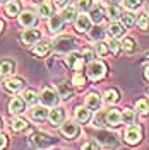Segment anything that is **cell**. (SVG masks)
Returning <instances> with one entry per match:
<instances>
[{"label": "cell", "instance_id": "1", "mask_svg": "<svg viewBox=\"0 0 149 150\" xmlns=\"http://www.w3.org/2000/svg\"><path fill=\"white\" fill-rule=\"evenodd\" d=\"M53 143H55V138L50 137V135H47V133H36V135L31 137V140H29V145H31L33 150H47V149H50Z\"/></svg>", "mask_w": 149, "mask_h": 150}, {"label": "cell", "instance_id": "2", "mask_svg": "<svg viewBox=\"0 0 149 150\" xmlns=\"http://www.w3.org/2000/svg\"><path fill=\"white\" fill-rule=\"evenodd\" d=\"M75 48H77V41H75L72 36H64L58 38L55 41V50L57 53H64V55H69L72 53Z\"/></svg>", "mask_w": 149, "mask_h": 150}, {"label": "cell", "instance_id": "3", "mask_svg": "<svg viewBox=\"0 0 149 150\" xmlns=\"http://www.w3.org/2000/svg\"><path fill=\"white\" fill-rule=\"evenodd\" d=\"M106 74V65L100 62V60H91L89 62V67H87V75L91 80H100L103 79Z\"/></svg>", "mask_w": 149, "mask_h": 150}, {"label": "cell", "instance_id": "4", "mask_svg": "<svg viewBox=\"0 0 149 150\" xmlns=\"http://www.w3.org/2000/svg\"><path fill=\"white\" fill-rule=\"evenodd\" d=\"M142 138V128L139 125H129V128L125 131V142L129 145H137Z\"/></svg>", "mask_w": 149, "mask_h": 150}, {"label": "cell", "instance_id": "5", "mask_svg": "<svg viewBox=\"0 0 149 150\" xmlns=\"http://www.w3.org/2000/svg\"><path fill=\"white\" fill-rule=\"evenodd\" d=\"M39 99H41V103H43V106H45V108H53V106L58 103V94H57L53 89L45 87V89L41 91Z\"/></svg>", "mask_w": 149, "mask_h": 150}, {"label": "cell", "instance_id": "6", "mask_svg": "<svg viewBox=\"0 0 149 150\" xmlns=\"http://www.w3.org/2000/svg\"><path fill=\"white\" fill-rule=\"evenodd\" d=\"M60 131H62V135H64L65 138L72 140V138H75V137L79 135V125L74 123V121H67L60 126Z\"/></svg>", "mask_w": 149, "mask_h": 150}, {"label": "cell", "instance_id": "7", "mask_svg": "<svg viewBox=\"0 0 149 150\" xmlns=\"http://www.w3.org/2000/svg\"><path fill=\"white\" fill-rule=\"evenodd\" d=\"M98 140H100L101 145L108 147V149H113V147H117V145H118V138H117V135L108 133V131H101V133L98 135Z\"/></svg>", "mask_w": 149, "mask_h": 150}, {"label": "cell", "instance_id": "8", "mask_svg": "<svg viewBox=\"0 0 149 150\" xmlns=\"http://www.w3.org/2000/svg\"><path fill=\"white\" fill-rule=\"evenodd\" d=\"M84 60L82 55H79V53H69V58H67V65L70 67L72 70H75V72H79V70H82V67H84Z\"/></svg>", "mask_w": 149, "mask_h": 150}, {"label": "cell", "instance_id": "9", "mask_svg": "<svg viewBox=\"0 0 149 150\" xmlns=\"http://www.w3.org/2000/svg\"><path fill=\"white\" fill-rule=\"evenodd\" d=\"M86 108L89 111H98L101 108V97L96 92H89L86 96Z\"/></svg>", "mask_w": 149, "mask_h": 150}, {"label": "cell", "instance_id": "10", "mask_svg": "<svg viewBox=\"0 0 149 150\" xmlns=\"http://www.w3.org/2000/svg\"><path fill=\"white\" fill-rule=\"evenodd\" d=\"M19 24L24 28H34L38 24V17L33 12H22V16H19Z\"/></svg>", "mask_w": 149, "mask_h": 150}, {"label": "cell", "instance_id": "11", "mask_svg": "<svg viewBox=\"0 0 149 150\" xmlns=\"http://www.w3.org/2000/svg\"><path fill=\"white\" fill-rule=\"evenodd\" d=\"M105 121L110 126H118V125H122V112L118 109H110L105 114Z\"/></svg>", "mask_w": 149, "mask_h": 150}, {"label": "cell", "instance_id": "12", "mask_svg": "<svg viewBox=\"0 0 149 150\" xmlns=\"http://www.w3.org/2000/svg\"><path fill=\"white\" fill-rule=\"evenodd\" d=\"M62 29H64V19L60 17V16H52L50 21H48V31L52 34H57Z\"/></svg>", "mask_w": 149, "mask_h": 150}, {"label": "cell", "instance_id": "13", "mask_svg": "<svg viewBox=\"0 0 149 150\" xmlns=\"http://www.w3.org/2000/svg\"><path fill=\"white\" fill-rule=\"evenodd\" d=\"M39 31L38 29H28V31H24L22 34H21V41L24 43V45H33V43H36L38 39H39Z\"/></svg>", "mask_w": 149, "mask_h": 150}, {"label": "cell", "instance_id": "14", "mask_svg": "<svg viewBox=\"0 0 149 150\" xmlns=\"http://www.w3.org/2000/svg\"><path fill=\"white\" fill-rule=\"evenodd\" d=\"M123 33H125V26L120 24V22H117V21H113L112 24L108 26V29H106V34L110 38H120V36H123Z\"/></svg>", "mask_w": 149, "mask_h": 150}, {"label": "cell", "instance_id": "15", "mask_svg": "<svg viewBox=\"0 0 149 150\" xmlns=\"http://www.w3.org/2000/svg\"><path fill=\"white\" fill-rule=\"evenodd\" d=\"M89 28H91V19H89V16L81 14V16L75 17V29L79 33H86V31H89Z\"/></svg>", "mask_w": 149, "mask_h": 150}, {"label": "cell", "instance_id": "16", "mask_svg": "<svg viewBox=\"0 0 149 150\" xmlns=\"http://www.w3.org/2000/svg\"><path fill=\"white\" fill-rule=\"evenodd\" d=\"M24 109H26V103L21 97H14L9 103V111L12 114H21V112H24Z\"/></svg>", "mask_w": 149, "mask_h": 150}, {"label": "cell", "instance_id": "17", "mask_svg": "<svg viewBox=\"0 0 149 150\" xmlns=\"http://www.w3.org/2000/svg\"><path fill=\"white\" fill-rule=\"evenodd\" d=\"M48 118H50V121L53 123V125H60L65 120V109L64 108H55L53 111L48 112Z\"/></svg>", "mask_w": 149, "mask_h": 150}, {"label": "cell", "instance_id": "18", "mask_svg": "<svg viewBox=\"0 0 149 150\" xmlns=\"http://www.w3.org/2000/svg\"><path fill=\"white\" fill-rule=\"evenodd\" d=\"M4 87H5L7 92H17V91H21L24 87V80L22 79H9L4 84Z\"/></svg>", "mask_w": 149, "mask_h": 150}, {"label": "cell", "instance_id": "19", "mask_svg": "<svg viewBox=\"0 0 149 150\" xmlns=\"http://www.w3.org/2000/svg\"><path fill=\"white\" fill-rule=\"evenodd\" d=\"M50 50H52V43H48V41H39L38 43L36 41V45L33 48V53L36 56H45Z\"/></svg>", "mask_w": 149, "mask_h": 150}, {"label": "cell", "instance_id": "20", "mask_svg": "<svg viewBox=\"0 0 149 150\" xmlns=\"http://www.w3.org/2000/svg\"><path fill=\"white\" fill-rule=\"evenodd\" d=\"M91 12H89V19H91V22L94 24H100L105 17V10H103L101 5H96V7H91Z\"/></svg>", "mask_w": 149, "mask_h": 150}, {"label": "cell", "instance_id": "21", "mask_svg": "<svg viewBox=\"0 0 149 150\" xmlns=\"http://www.w3.org/2000/svg\"><path fill=\"white\" fill-rule=\"evenodd\" d=\"M31 118H33L34 121H38V123L45 121V120L48 118V111H47V108H45V106H39V108H33V111H31Z\"/></svg>", "mask_w": 149, "mask_h": 150}, {"label": "cell", "instance_id": "22", "mask_svg": "<svg viewBox=\"0 0 149 150\" xmlns=\"http://www.w3.org/2000/svg\"><path fill=\"white\" fill-rule=\"evenodd\" d=\"M14 68H16V65L12 60H2L0 62V75L2 77H9L14 72Z\"/></svg>", "mask_w": 149, "mask_h": 150}, {"label": "cell", "instance_id": "23", "mask_svg": "<svg viewBox=\"0 0 149 150\" xmlns=\"http://www.w3.org/2000/svg\"><path fill=\"white\" fill-rule=\"evenodd\" d=\"M5 12H7L9 17H16V16H19V12H21V5H19V2H14V0L7 2V4H5Z\"/></svg>", "mask_w": 149, "mask_h": 150}, {"label": "cell", "instance_id": "24", "mask_svg": "<svg viewBox=\"0 0 149 150\" xmlns=\"http://www.w3.org/2000/svg\"><path fill=\"white\" fill-rule=\"evenodd\" d=\"M91 118V111L87 108H75V120L79 123H86Z\"/></svg>", "mask_w": 149, "mask_h": 150}, {"label": "cell", "instance_id": "25", "mask_svg": "<svg viewBox=\"0 0 149 150\" xmlns=\"http://www.w3.org/2000/svg\"><path fill=\"white\" fill-rule=\"evenodd\" d=\"M118 99H120L118 91H115V89H108V91H105V103L106 104H115V103H118Z\"/></svg>", "mask_w": 149, "mask_h": 150}, {"label": "cell", "instance_id": "26", "mask_svg": "<svg viewBox=\"0 0 149 150\" xmlns=\"http://www.w3.org/2000/svg\"><path fill=\"white\" fill-rule=\"evenodd\" d=\"M38 14H39L41 17H50V16H53V5H52L50 2H43V4L38 7Z\"/></svg>", "mask_w": 149, "mask_h": 150}, {"label": "cell", "instance_id": "27", "mask_svg": "<svg viewBox=\"0 0 149 150\" xmlns=\"http://www.w3.org/2000/svg\"><path fill=\"white\" fill-rule=\"evenodd\" d=\"M60 17L64 19V22H70V21H75V9L74 7H64L62 10V14H60Z\"/></svg>", "mask_w": 149, "mask_h": 150}, {"label": "cell", "instance_id": "28", "mask_svg": "<svg viewBox=\"0 0 149 150\" xmlns=\"http://www.w3.org/2000/svg\"><path fill=\"white\" fill-rule=\"evenodd\" d=\"M105 34H106V31H105L103 28H100V26H96L94 29L89 31V38L94 39V41H101L103 38H105Z\"/></svg>", "mask_w": 149, "mask_h": 150}, {"label": "cell", "instance_id": "29", "mask_svg": "<svg viewBox=\"0 0 149 150\" xmlns=\"http://www.w3.org/2000/svg\"><path fill=\"white\" fill-rule=\"evenodd\" d=\"M122 121L125 123V125H134V121H135V112L132 111V109H123L122 111Z\"/></svg>", "mask_w": 149, "mask_h": 150}, {"label": "cell", "instance_id": "30", "mask_svg": "<svg viewBox=\"0 0 149 150\" xmlns=\"http://www.w3.org/2000/svg\"><path fill=\"white\" fill-rule=\"evenodd\" d=\"M120 19H122V24L127 26V28H130V26L135 24V16H134V12H125V14L120 16Z\"/></svg>", "mask_w": 149, "mask_h": 150}, {"label": "cell", "instance_id": "31", "mask_svg": "<svg viewBox=\"0 0 149 150\" xmlns=\"http://www.w3.org/2000/svg\"><path fill=\"white\" fill-rule=\"evenodd\" d=\"M106 16L112 19V21H117V19L122 16V10L118 5H108V9H106Z\"/></svg>", "mask_w": 149, "mask_h": 150}, {"label": "cell", "instance_id": "32", "mask_svg": "<svg viewBox=\"0 0 149 150\" xmlns=\"http://www.w3.org/2000/svg\"><path fill=\"white\" fill-rule=\"evenodd\" d=\"M22 99H24V103H26V104L34 106V104H36V101H38V96H36V92H34L33 89H28V91L24 92V96H22Z\"/></svg>", "mask_w": 149, "mask_h": 150}, {"label": "cell", "instance_id": "33", "mask_svg": "<svg viewBox=\"0 0 149 150\" xmlns=\"http://www.w3.org/2000/svg\"><path fill=\"white\" fill-rule=\"evenodd\" d=\"M70 96H72V91H70L69 85L58 84V97H62V99H70Z\"/></svg>", "mask_w": 149, "mask_h": 150}, {"label": "cell", "instance_id": "34", "mask_svg": "<svg viewBox=\"0 0 149 150\" xmlns=\"http://www.w3.org/2000/svg\"><path fill=\"white\" fill-rule=\"evenodd\" d=\"M135 111L140 114H146L149 111V99H139L135 103Z\"/></svg>", "mask_w": 149, "mask_h": 150}, {"label": "cell", "instance_id": "35", "mask_svg": "<svg viewBox=\"0 0 149 150\" xmlns=\"http://www.w3.org/2000/svg\"><path fill=\"white\" fill-rule=\"evenodd\" d=\"M26 125H28V123L24 121L22 118H16V120H12V123H10V126H12L14 131H22L26 128Z\"/></svg>", "mask_w": 149, "mask_h": 150}, {"label": "cell", "instance_id": "36", "mask_svg": "<svg viewBox=\"0 0 149 150\" xmlns=\"http://www.w3.org/2000/svg\"><path fill=\"white\" fill-rule=\"evenodd\" d=\"M137 26H139L142 31H148V29H149V16L140 14L139 17H137Z\"/></svg>", "mask_w": 149, "mask_h": 150}, {"label": "cell", "instance_id": "37", "mask_svg": "<svg viewBox=\"0 0 149 150\" xmlns=\"http://www.w3.org/2000/svg\"><path fill=\"white\" fill-rule=\"evenodd\" d=\"M120 46L123 48L125 51H129V53H130V51H134V48H135V41H134L132 38H125V39L122 41Z\"/></svg>", "mask_w": 149, "mask_h": 150}, {"label": "cell", "instance_id": "38", "mask_svg": "<svg viewBox=\"0 0 149 150\" xmlns=\"http://www.w3.org/2000/svg\"><path fill=\"white\" fill-rule=\"evenodd\" d=\"M120 48H122L120 43H118L115 38H112V39H110V43H108V50H112L113 55H118V53H120Z\"/></svg>", "mask_w": 149, "mask_h": 150}, {"label": "cell", "instance_id": "39", "mask_svg": "<svg viewBox=\"0 0 149 150\" xmlns=\"http://www.w3.org/2000/svg\"><path fill=\"white\" fill-rule=\"evenodd\" d=\"M72 84L77 85V87H82V85L86 84V79H84V75L79 74V72H75L74 77H72Z\"/></svg>", "mask_w": 149, "mask_h": 150}, {"label": "cell", "instance_id": "40", "mask_svg": "<svg viewBox=\"0 0 149 150\" xmlns=\"http://www.w3.org/2000/svg\"><path fill=\"white\" fill-rule=\"evenodd\" d=\"M96 53L100 56H105L108 53V45L103 43V41H98V43H96Z\"/></svg>", "mask_w": 149, "mask_h": 150}, {"label": "cell", "instance_id": "41", "mask_svg": "<svg viewBox=\"0 0 149 150\" xmlns=\"http://www.w3.org/2000/svg\"><path fill=\"white\" fill-rule=\"evenodd\" d=\"M75 7L81 10V12H86V10L91 9V2L89 0H77V4H75Z\"/></svg>", "mask_w": 149, "mask_h": 150}, {"label": "cell", "instance_id": "42", "mask_svg": "<svg viewBox=\"0 0 149 150\" xmlns=\"http://www.w3.org/2000/svg\"><path fill=\"white\" fill-rule=\"evenodd\" d=\"M142 5V0H125V7L129 10H135Z\"/></svg>", "mask_w": 149, "mask_h": 150}, {"label": "cell", "instance_id": "43", "mask_svg": "<svg viewBox=\"0 0 149 150\" xmlns=\"http://www.w3.org/2000/svg\"><path fill=\"white\" fill-rule=\"evenodd\" d=\"M81 150H100V145H98V142H94V140H87L82 145Z\"/></svg>", "mask_w": 149, "mask_h": 150}, {"label": "cell", "instance_id": "44", "mask_svg": "<svg viewBox=\"0 0 149 150\" xmlns=\"http://www.w3.org/2000/svg\"><path fill=\"white\" fill-rule=\"evenodd\" d=\"M82 58L87 60V62H91V60H93V51H91L89 48H84L82 50Z\"/></svg>", "mask_w": 149, "mask_h": 150}, {"label": "cell", "instance_id": "45", "mask_svg": "<svg viewBox=\"0 0 149 150\" xmlns=\"http://www.w3.org/2000/svg\"><path fill=\"white\" fill-rule=\"evenodd\" d=\"M70 2H72V0H57V7L64 9V7H67V5H69Z\"/></svg>", "mask_w": 149, "mask_h": 150}, {"label": "cell", "instance_id": "46", "mask_svg": "<svg viewBox=\"0 0 149 150\" xmlns=\"http://www.w3.org/2000/svg\"><path fill=\"white\" fill-rule=\"evenodd\" d=\"M5 147H7V137L0 133V150H2V149H5Z\"/></svg>", "mask_w": 149, "mask_h": 150}, {"label": "cell", "instance_id": "47", "mask_svg": "<svg viewBox=\"0 0 149 150\" xmlns=\"http://www.w3.org/2000/svg\"><path fill=\"white\" fill-rule=\"evenodd\" d=\"M144 75H146V79L149 80V65H146V67H144Z\"/></svg>", "mask_w": 149, "mask_h": 150}, {"label": "cell", "instance_id": "48", "mask_svg": "<svg viewBox=\"0 0 149 150\" xmlns=\"http://www.w3.org/2000/svg\"><path fill=\"white\" fill-rule=\"evenodd\" d=\"M146 12H148V16H149V2L146 4Z\"/></svg>", "mask_w": 149, "mask_h": 150}, {"label": "cell", "instance_id": "49", "mask_svg": "<svg viewBox=\"0 0 149 150\" xmlns=\"http://www.w3.org/2000/svg\"><path fill=\"white\" fill-rule=\"evenodd\" d=\"M2 29H4V22L0 21V33H2Z\"/></svg>", "mask_w": 149, "mask_h": 150}, {"label": "cell", "instance_id": "50", "mask_svg": "<svg viewBox=\"0 0 149 150\" xmlns=\"http://www.w3.org/2000/svg\"><path fill=\"white\" fill-rule=\"evenodd\" d=\"M108 2H115V0H108Z\"/></svg>", "mask_w": 149, "mask_h": 150}, {"label": "cell", "instance_id": "51", "mask_svg": "<svg viewBox=\"0 0 149 150\" xmlns=\"http://www.w3.org/2000/svg\"><path fill=\"white\" fill-rule=\"evenodd\" d=\"M4 2H10V0H4Z\"/></svg>", "mask_w": 149, "mask_h": 150}, {"label": "cell", "instance_id": "52", "mask_svg": "<svg viewBox=\"0 0 149 150\" xmlns=\"http://www.w3.org/2000/svg\"><path fill=\"white\" fill-rule=\"evenodd\" d=\"M0 128H2V123H0Z\"/></svg>", "mask_w": 149, "mask_h": 150}]
</instances>
